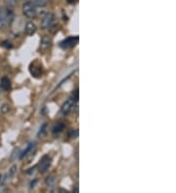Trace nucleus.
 Instances as JSON below:
<instances>
[{"mask_svg":"<svg viewBox=\"0 0 176 193\" xmlns=\"http://www.w3.org/2000/svg\"><path fill=\"white\" fill-rule=\"evenodd\" d=\"M51 45H52V40L49 36L42 37V39L40 41V46H39V51H40V53H45L50 47H51Z\"/></svg>","mask_w":176,"mask_h":193,"instance_id":"obj_8","label":"nucleus"},{"mask_svg":"<svg viewBox=\"0 0 176 193\" xmlns=\"http://www.w3.org/2000/svg\"><path fill=\"white\" fill-rule=\"evenodd\" d=\"M23 13L28 19H33L35 17L37 14V11H36V6L34 5L33 1H26L23 5Z\"/></svg>","mask_w":176,"mask_h":193,"instance_id":"obj_2","label":"nucleus"},{"mask_svg":"<svg viewBox=\"0 0 176 193\" xmlns=\"http://www.w3.org/2000/svg\"><path fill=\"white\" fill-rule=\"evenodd\" d=\"M46 128H47V125H46V124H43V125H42V126H41V128H40V130H39L38 134H37V136H43L44 134H45V132H46Z\"/></svg>","mask_w":176,"mask_h":193,"instance_id":"obj_17","label":"nucleus"},{"mask_svg":"<svg viewBox=\"0 0 176 193\" xmlns=\"http://www.w3.org/2000/svg\"><path fill=\"white\" fill-rule=\"evenodd\" d=\"M62 130H64V124L63 123H57V124L54 125V127L52 129V132L54 134H58L60 132H62Z\"/></svg>","mask_w":176,"mask_h":193,"instance_id":"obj_12","label":"nucleus"},{"mask_svg":"<svg viewBox=\"0 0 176 193\" xmlns=\"http://www.w3.org/2000/svg\"><path fill=\"white\" fill-rule=\"evenodd\" d=\"M0 181H1V175H0Z\"/></svg>","mask_w":176,"mask_h":193,"instance_id":"obj_23","label":"nucleus"},{"mask_svg":"<svg viewBox=\"0 0 176 193\" xmlns=\"http://www.w3.org/2000/svg\"><path fill=\"white\" fill-rule=\"evenodd\" d=\"M78 40H79L78 36H70L59 43V46L62 48V49H69V48L76 46L77 42H78Z\"/></svg>","mask_w":176,"mask_h":193,"instance_id":"obj_4","label":"nucleus"},{"mask_svg":"<svg viewBox=\"0 0 176 193\" xmlns=\"http://www.w3.org/2000/svg\"><path fill=\"white\" fill-rule=\"evenodd\" d=\"M16 169H17V166H16V165L12 166V168L10 169V171H9V174H8V176H9L10 179H11L12 176H14V174L16 173Z\"/></svg>","mask_w":176,"mask_h":193,"instance_id":"obj_18","label":"nucleus"},{"mask_svg":"<svg viewBox=\"0 0 176 193\" xmlns=\"http://www.w3.org/2000/svg\"><path fill=\"white\" fill-rule=\"evenodd\" d=\"M54 182H55V179H54V176H48V178L45 179V184H46V186H48V187H52L53 185H54Z\"/></svg>","mask_w":176,"mask_h":193,"instance_id":"obj_13","label":"nucleus"},{"mask_svg":"<svg viewBox=\"0 0 176 193\" xmlns=\"http://www.w3.org/2000/svg\"><path fill=\"white\" fill-rule=\"evenodd\" d=\"M76 100L71 96V98H70V99H68L65 103H63V105H62V107H61V111H62V113L63 114H65V115H67V114H69L71 112V110L73 109V107L74 106V103H76Z\"/></svg>","mask_w":176,"mask_h":193,"instance_id":"obj_5","label":"nucleus"},{"mask_svg":"<svg viewBox=\"0 0 176 193\" xmlns=\"http://www.w3.org/2000/svg\"><path fill=\"white\" fill-rule=\"evenodd\" d=\"M73 98L76 101L78 100V89L74 90V92H73Z\"/></svg>","mask_w":176,"mask_h":193,"instance_id":"obj_19","label":"nucleus"},{"mask_svg":"<svg viewBox=\"0 0 176 193\" xmlns=\"http://www.w3.org/2000/svg\"><path fill=\"white\" fill-rule=\"evenodd\" d=\"M78 136V131L77 130H71L69 132V138L70 139H76Z\"/></svg>","mask_w":176,"mask_h":193,"instance_id":"obj_16","label":"nucleus"},{"mask_svg":"<svg viewBox=\"0 0 176 193\" xmlns=\"http://www.w3.org/2000/svg\"><path fill=\"white\" fill-rule=\"evenodd\" d=\"M51 162H52L51 157H50L49 155H44L36 166L39 173H45V172L49 169L50 165H51Z\"/></svg>","mask_w":176,"mask_h":193,"instance_id":"obj_3","label":"nucleus"},{"mask_svg":"<svg viewBox=\"0 0 176 193\" xmlns=\"http://www.w3.org/2000/svg\"><path fill=\"white\" fill-rule=\"evenodd\" d=\"M29 71L34 77H39L42 74V65L38 61L33 63L29 66Z\"/></svg>","mask_w":176,"mask_h":193,"instance_id":"obj_7","label":"nucleus"},{"mask_svg":"<svg viewBox=\"0 0 176 193\" xmlns=\"http://www.w3.org/2000/svg\"><path fill=\"white\" fill-rule=\"evenodd\" d=\"M33 3L36 7H44L47 5V1L46 0H34Z\"/></svg>","mask_w":176,"mask_h":193,"instance_id":"obj_14","label":"nucleus"},{"mask_svg":"<svg viewBox=\"0 0 176 193\" xmlns=\"http://www.w3.org/2000/svg\"><path fill=\"white\" fill-rule=\"evenodd\" d=\"M13 21H14V12L11 8H1L0 9V29L9 26Z\"/></svg>","mask_w":176,"mask_h":193,"instance_id":"obj_1","label":"nucleus"},{"mask_svg":"<svg viewBox=\"0 0 176 193\" xmlns=\"http://www.w3.org/2000/svg\"><path fill=\"white\" fill-rule=\"evenodd\" d=\"M53 21H54V15H53L52 13H47V14H45L41 21V28L42 29L49 28L50 26H52Z\"/></svg>","mask_w":176,"mask_h":193,"instance_id":"obj_6","label":"nucleus"},{"mask_svg":"<svg viewBox=\"0 0 176 193\" xmlns=\"http://www.w3.org/2000/svg\"><path fill=\"white\" fill-rule=\"evenodd\" d=\"M76 1H77V0H67V2H68V3H70V4H74Z\"/></svg>","mask_w":176,"mask_h":193,"instance_id":"obj_22","label":"nucleus"},{"mask_svg":"<svg viewBox=\"0 0 176 193\" xmlns=\"http://www.w3.org/2000/svg\"><path fill=\"white\" fill-rule=\"evenodd\" d=\"M34 145H35V143H29L28 145V147H26V148L25 150H24L22 153L20 154V156H19V158H20V159H23L24 157L26 156V155L28 154V152L30 151V150L34 147Z\"/></svg>","mask_w":176,"mask_h":193,"instance_id":"obj_11","label":"nucleus"},{"mask_svg":"<svg viewBox=\"0 0 176 193\" xmlns=\"http://www.w3.org/2000/svg\"><path fill=\"white\" fill-rule=\"evenodd\" d=\"M0 87L5 91H8L11 87V81L8 77H2L0 80Z\"/></svg>","mask_w":176,"mask_h":193,"instance_id":"obj_10","label":"nucleus"},{"mask_svg":"<svg viewBox=\"0 0 176 193\" xmlns=\"http://www.w3.org/2000/svg\"><path fill=\"white\" fill-rule=\"evenodd\" d=\"M36 29H37L36 26L34 25L33 23H31V21H28L25 26V33L26 34V35L30 36V35H33V34L35 33Z\"/></svg>","mask_w":176,"mask_h":193,"instance_id":"obj_9","label":"nucleus"},{"mask_svg":"<svg viewBox=\"0 0 176 193\" xmlns=\"http://www.w3.org/2000/svg\"><path fill=\"white\" fill-rule=\"evenodd\" d=\"M0 110H1V112H2V113H3V114L8 113V111L10 110V106H9V104H7V103L2 104V105H1V108H0Z\"/></svg>","mask_w":176,"mask_h":193,"instance_id":"obj_15","label":"nucleus"},{"mask_svg":"<svg viewBox=\"0 0 176 193\" xmlns=\"http://www.w3.org/2000/svg\"><path fill=\"white\" fill-rule=\"evenodd\" d=\"M2 45H3L4 47L8 48V49H9V48H12V44H11V43H10V42H8V41L3 42V43H2Z\"/></svg>","mask_w":176,"mask_h":193,"instance_id":"obj_20","label":"nucleus"},{"mask_svg":"<svg viewBox=\"0 0 176 193\" xmlns=\"http://www.w3.org/2000/svg\"><path fill=\"white\" fill-rule=\"evenodd\" d=\"M37 182V179H34V181H33L30 182V188H33V187L35 186V183Z\"/></svg>","mask_w":176,"mask_h":193,"instance_id":"obj_21","label":"nucleus"}]
</instances>
